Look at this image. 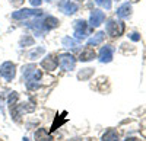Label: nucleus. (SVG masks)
Segmentation results:
<instances>
[{
  "instance_id": "0eeeda50",
  "label": "nucleus",
  "mask_w": 146,
  "mask_h": 141,
  "mask_svg": "<svg viewBox=\"0 0 146 141\" xmlns=\"http://www.w3.org/2000/svg\"><path fill=\"white\" fill-rule=\"evenodd\" d=\"M58 7L64 15H73L79 9V6L75 2H72V0H62V2L58 3Z\"/></svg>"
},
{
  "instance_id": "7ed1b4c3",
  "label": "nucleus",
  "mask_w": 146,
  "mask_h": 141,
  "mask_svg": "<svg viewBox=\"0 0 146 141\" xmlns=\"http://www.w3.org/2000/svg\"><path fill=\"white\" fill-rule=\"evenodd\" d=\"M73 28H75V38L78 41H82L86 38L88 35V25L86 22L79 19V20H75V23H73Z\"/></svg>"
},
{
  "instance_id": "1a4fd4ad",
  "label": "nucleus",
  "mask_w": 146,
  "mask_h": 141,
  "mask_svg": "<svg viewBox=\"0 0 146 141\" xmlns=\"http://www.w3.org/2000/svg\"><path fill=\"white\" fill-rule=\"evenodd\" d=\"M113 54H114V48L111 45H105L100 51V61L101 63H110L113 60Z\"/></svg>"
},
{
  "instance_id": "aec40b11",
  "label": "nucleus",
  "mask_w": 146,
  "mask_h": 141,
  "mask_svg": "<svg viewBox=\"0 0 146 141\" xmlns=\"http://www.w3.org/2000/svg\"><path fill=\"white\" fill-rule=\"evenodd\" d=\"M98 5H101V6H104L107 10H110L111 9V0H95Z\"/></svg>"
},
{
  "instance_id": "ddd939ff",
  "label": "nucleus",
  "mask_w": 146,
  "mask_h": 141,
  "mask_svg": "<svg viewBox=\"0 0 146 141\" xmlns=\"http://www.w3.org/2000/svg\"><path fill=\"white\" fill-rule=\"evenodd\" d=\"M35 141H53V137L48 134L44 128H40L35 132Z\"/></svg>"
},
{
  "instance_id": "412c9836",
  "label": "nucleus",
  "mask_w": 146,
  "mask_h": 141,
  "mask_svg": "<svg viewBox=\"0 0 146 141\" xmlns=\"http://www.w3.org/2000/svg\"><path fill=\"white\" fill-rule=\"evenodd\" d=\"M16 100H18V93L12 92L10 96H9V105H10V106H13V105H16Z\"/></svg>"
},
{
  "instance_id": "f257e3e1",
  "label": "nucleus",
  "mask_w": 146,
  "mask_h": 141,
  "mask_svg": "<svg viewBox=\"0 0 146 141\" xmlns=\"http://www.w3.org/2000/svg\"><path fill=\"white\" fill-rule=\"evenodd\" d=\"M42 77V73L40 70H36L35 64H28L22 67V79L27 81H40Z\"/></svg>"
},
{
  "instance_id": "9b49d317",
  "label": "nucleus",
  "mask_w": 146,
  "mask_h": 141,
  "mask_svg": "<svg viewBox=\"0 0 146 141\" xmlns=\"http://www.w3.org/2000/svg\"><path fill=\"white\" fill-rule=\"evenodd\" d=\"M94 58H95V51H94V48H91L89 45L79 55V60L80 61H89V60H94Z\"/></svg>"
},
{
  "instance_id": "9d476101",
  "label": "nucleus",
  "mask_w": 146,
  "mask_h": 141,
  "mask_svg": "<svg viewBox=\"0 0 146 141\" xmlns=\"http://www.w3.org/2000/svg\"><path fill=\"white\" fill-rule=\"evenodd\" d=\"M104 19H105L104 12H101V10H94L92 13H91L89 23H91V26H92V28H96V26H100L101 23L104 22Z\"/></svg>"
},
{
  "instance_id": "39448f33",
  "label": "nucleus",
  "mask_w": 146,
  "mask_h": 141,
  "mask_svg": "<svg viewBox=\"0 0 146 141\" xmlns=\"http://www.w3.org/2000/svg\"><path fill=\"white\" fill-rule=\"evenodd\" d=\"M58 64L63 70L66 71H70V70L75 68V64H76V58L73 57L72 54H62L58 57Z\"/></svg>"
},
{
  "instance_id": "6ab92c4d",
  "label": "nucleus",
  "mask_w": 146,
  "mask_h": 141,
  "mask_svg": "<svg viewBox=\"0 0 146 141\" xmlns=\"http://www.w3.org/2000/svg\"><path fill=\"white\" fill-rule=\"evenodd\" d=\"M32 44H34V38L32 37H25V38H22V41H21L22 47H28V45H32Z\"/></svg>"
},
{
  "instance_id": "f03ea898",
  "label": "nucleus",
  "mask_w": 146,
  "mask_h": 141,
  "mask_svg": "<svg viewBox=\"0 0 146 141\" xmlns=\"http://www.w3.org/2000/svg\"><path fill=\"white\" fill-rule=\"evenodd\" d=\"M42 15V10L38 9H21L15 13H12V18L15 20H23V19H28V18H38Z\"/></svg>"
},
{
  "instance_id": "4468645a",
  "label": "nucleus",
  "mask_w": 146,
  "mask_h": 141,
  "mask_svg": "<svg viewBox=\"0 0 146 141\" xmlns=\"http://www.w3.org/2000/svg\"><path fill=\"white\" fill-rule=\"evenodd\" d=\"M104 37H105V33L104 32H98V33H95L94 37H91L89 39H88V45L89 47H95V45H100L102 41H104Z\"/></svg>"
},
{
  "instance_id": "393cba45",
  "label": "nucleus",
  "mask_w": 146,
  "mask_h": 141,
  "mask_svg": "<svg viewBox=\"0 0 146 141\" xmlns=\"http://www.w3.org/2000/svg\"><path fill=\"white\" fill-rule=\"evenodd\" d=\"M126 141H140V140L139 138H127Z\"/></svg>"
},
{
  "instance_id": "f8f14e48",
  "label": "nucleus",
  "mask_w": 146,
  "mask_h": 141,
  "mask_svg": "<svg viewBox=\"0 0 146 141\" xmlns=\"http://www.w3.org/2000/svg\"><path fill=\"white\" fill-rule=\"evenodd\" d=\"M58 19H56V18H53V16H47L45 19H44V22H42V26H44V29L45 31H48V29H53V28H57L58 26Z\"/></svg>"
},
{
  "instance_id": "6e6552de",
  "label": "nucleus",
  "mask_w": 146,
  "mask_h": 141,
  "mask_svg": "<svg viewBox=\"0 0 146 141\" xmlns=\"http://www.w3.org/2000/svg\"><path fill=\"white\" fill-rule=\"evenodd\" d=\"M41 66H42L45 70H48V71H53V70H56V68H57V66H58V57H57V55H54V54L47 55V57L44 58V60H42Z\"/></svg>"
},
{
  "instance_id": "4be33fe9",
  "label": "nucleus",
  "mask_w": 146,
  "mask_h": 141,
  "mask_svg": "<svg viewBox=\"0 0 146 141\" xmlns=\"http://www.w3.org/2000/svg\"><path fill=\"white\" fill-rule=\"evenodd\" d=\"M29 2H31V5L35 7V6H40V5L42 3V0H29Z\"/></svg>"
},
{
  "instance_id": "b1692460",
  "label": "nucleus",
  "mask_w": 146,
  "mask_h": 141,
  "mask_svg": "<svg viewBox=\"0 0 146 141\" xmlns=\"http://www.w3.org/2000/svg\"><path fill=\"white\" fill-rule=\"evenodd\" d=\"M22 2H23V0H10V3L13 5V6H19Z\"/></svg>"
},
{
  "instance_id": "dca6fc26",
  "label": "nucleus",
  "mask_w": 146,
  "mask_h": 141,
  "mask_svg": "<svg viewBox=\"0 0 146 141\" xmlns=\"http://www.w3.org/2000/svg\"><path fill=\"white\" fill-rule=\"evenodd\" d=\"M62 42H63V47H66V48H72V50H75V48H78V47H79L78 41L72 39L70 37H64Z\"/></svg>"
},
{
  "instance_id": "5701e85b",
  "label": "nucleus",
  "mask_w": 146,
  "mask_h": 141,
  "mask_svg": "<svg viewBox=\"0 0 146 141\" xmlns=\"http://www.w3.org/2000/svg\"><path fill=\"white\" fill-rule=\"evenodd\" d=\"M130 38H131L133 41H139V39H140V37H139V33H136V32H133V33L130 35Z\"/></svg>"
},
{
  "instance_id": "423d86ee",
  "label": "nucleus",
  "mask_w": 146,
  "mask_h": 141,
  "mask_svg": "<svg viewBox=\"0 0 146 141\" xmlns=\"http://www.w3.org/2000/svg\"><path fill=\"white\" fill-rule=\"evenodd\" d=\"M107 32L111 37H120L124 32V23L123 22H115V20H110L107 25Z\"/></svg>"
},
{
  "instance_id": "20e7f679",
  "label": "nucleus",
  "mask_w": 146,
  "mask_h": 141,
  "mask_svg": "<svg viewBox=\"0 0 146 141\" xmlns=\"http://www.w3.org/2000/svg\"><path fill=\"white\" fill-rule=\"evenodd\" d=\"M0 74H2L7 81L13 80V79H15V74H16V67H15V64L10 63V61L3 63L2 66H0Z\"/></svg>"
},
{
  "instance_id": "2eb2a0df",
  "label": "nucleus",
  "mask_w": 146,
  "mask_h": 141,
  "mask_svg": "<svg viewBox=\"0 0 146 141\" xmlns=\"http://www.w3.org/2000/svg\"><path fill=\"white\" fill-rule=\"evenodd\" d=\"M131 13V6L129 3H124L123 6H120L118 10H117V15L118 18H129Z\"/></svg>"
},
{
  "instance_id": "f3484780",
  "label": "nucleus",
  "mask_w": 146,
  "mask_h": 141,
  "mask_svg": "<svg viewBox=\"0 0 146 141\" xmlns=\"http://www.w3.org/2000/svg\"><path fill=\"white\" fill-rule=\"evenodd\" d=\"M102 141H118V135H117V132L114 130H110V131H107L104 134Z\"/></svg>"
},
{
  "instance_id": "a211bd4d",
  "label": "nucleus",
  "mask_w": 146,
  "mask_h": 141,
  "mask_svg": "<svg viewBox=\"0 0 146 141\" xmlns=\"http://www.w3.org/2000/svg\"><path fill=\"white\" fill-rule=\"evenodd\" d=\"M45 52V50L42 48V47H40V48H36L35 51H32L31 54H29V58H32V60H35V58H38L40 55H42Z\"/></svg>"
}]
</instances>
